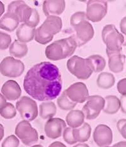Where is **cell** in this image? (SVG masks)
<instances>
[{
	"label": "cell",
	"instance_id": "cell-43",
	"mask_svg": "<svg viewBox=\"0 0 126 147\" xmlns=\"http://www.w3.org/2000/svg\"><path fill=\"white\" fill-rule=\"evenodd\" d=\"M73 147H89L88 145L86 144V143H79V144L76 145Z\"/></svg>",
	"mask_w": 126,
	"mask_h": 147
},
{
	"label": "cell",
	"instance_id": "cell-14",
	"mask_svg": "<svg viewBox=\"0 0 126 147\" xmlns=\"http://www.w3.org/2000/svg\"><path fill=\"white\" fill-rule=\"evenodd\" d=\"M93 140L99 147H104L112 144L113 141V133L107 125H98L93 134Z\"/></svg>",
	"mask_w": 126,
	"mask_h": 147
},
{
	"label": "cell",
	"instance_id": "cell-24",
	"mask_svg": "<svg viewBox=\"0 0 126 147\" xmlns=\"http://www.w3.org/2000/svg\"><path fill=\"white\" fill-rule=\"evenodd\" d=\"M57 111L56 106L53 102H44L39 106V115L42 119H51L54 117Z\"/></svg>",
	"mask_w": 126,
	"mask_h": 147
},
{
	"label": "cell",
	"instance_id": "cell-41",
	"mask_svg": "<svg viewBox=\"0 0 126 147\" xmlns=\"http://www.w3.org/2000/svg\"><path fill=\"white\" fill-rule=\"evenodd\" d=\"M6 103V99L1 93H0V108Z\"/></svg>",
	"mask_w": 126,
	"mask_h": 147
},
{
	"label": "cell",
	"instance_id": "cell-6",
	"mask_svg": "<svg viewBox=\"0 0 126 147\" xmlns=\"http://www.w3.org/2000/svg\"><path fill=\"white\" fill-rule=\"evenodd\" d=\"M66 66L69 72L81 80L88 79L93 72L87 58L83 59L78 55L71 57L68 61Z\"/></svg>",
	"mask_w": 126,
	"mask_h": 147
},
{
	"label": "cell",
	"instance_id": "cell-19",
	"mask_svg": "<svg viewBox=\"0 0 126 147\" xmlns=\"http://www.w3.org/2000/svg\"><path fill=\"white\" fill-rule=\"evenodd\" d=\"M35 28L28 26L25 23H22L16 30V35L18 40L22 43L31 42L34 38Z\"/></svg>",
	"mask_w": 126,
	"mask_h": 147
},
{
	"label": "cell",
	"instance_id": "cell-44",
	"mask_svg": "<svg viewBox=\"0 0 126 147\" xmlns=\"http://www.w3.org/2000/svg\"><path fill=\"white\" fill-rule=\"evenodd\" d=\"M31 147H44V146H42V145H36L32 146H31Z\"/></svg>",
	"mask_w": 126,
	"mask_h": 147
},
{
	"label": "cell",
	"instance_id": "cell-10",
	"mask_svg": "<svg viewBox=\"0 0 126 147\" xmlns=\"http://www.w3.org/2000/svg\"><path fill=\"white\" fill-rule=\"evenodd\" d=\"M108 9L107 3L105 1L90 0L87 2L86 17L88 21L99 22L107 15Z\"/></svg>",
	"mask_w": 126,
	"mask_h": 147
},
{
	"label": "cell",
	"instance_id": "cell-29",
	"mask_svg": "<svg viewBox=\"0 0 126 147\" xmlns=\"http://www.w3.org/2000/svg\"><path fill=\"white\" fill-rule=\"evenodd\" d=\"M0 115L5 119H12L16 115V111L13 104L6 102L0 108Z\"/></svg>",
	"mask_w": 126,
	"mask_h": 147
},
{
	"label": "cell",
	"instance_id": "cell-42",
	"mask_svg": "<svg viewBox=\"0 0 126 147\" xmlns=\"http://www.w3.org/2000/svg\"><path fill=\"white\" fill-rule=\"evenodd\" d=\"M5 12V5L3 4V2L0 1V17L3 15Z\"/></svg>",
	"mask_w": 126,
	"mask_h": 147
},
{
	"label": "cell",
	"instance_id": "cell-7",
	"mask_svg": "<svg viewBox=\"0 0 126 147\" xmlns=\"http://www.w3.org/2000/svg\"><path fill=\"white\" fill-rule=\"evenodd\" d=\"M16 108L22 119L32 121L38 116V106L34 100L30 97L24 96L16 102Z\"/></svg>",
	"mask_w": 126,
	"mask_h": 147
},
{
	"label": "cell",
	"instance_id": "cell-12",
	"mask_svg": "<svg viewBox=\"0 0 126 147\" xmlns=\"http://www.w3.org/2000/svg\"><path fill=\"white\" fill-rule=\"evenodd\" d=\"M76 32L75 38L78 47L86 44L93 38L95 34L94 28L87 20H83L72 26Z\"/></svg>",
	"mask_w": 126,
	"mask_h": 147
},
{
	"label": "cell",
	"instance_id": "cell-21",
	"mask_svg": "<svg viewBox=\"0 0 126 147\" xmlns=\"http://www.w3.org/2000/svg\"><path fill=\"white\" fill-rule=\"evenodd\" d=\"M84 113L80 110H71L66 117V121L68 125L72 128L80 127L84 123Z\"/></svg>",
	"mask_w": 126,
	"mask_h": 147
},
{
	"label": "cell",
	"instance_id": "cell-39",
	"mask_svg": "<svg viewBox=\"0 0 126 147\" xmlns=\"http://www.w3.org/2000/svg\"><path fill=\"white\" fill-rule=\"evenodd\" d=\"M5 135V129L4 126H3L1 123H0V142L1 141L3 137Z\"/></svg>",
	"mask_w": 126,
	"mask_h": 147
},
{
	"label": "cell",
	"instance_id": "cell-33",
	"mask_svg": "<svg viewBox=\"0 0 126 147\" xmlns=\"http://www.w3.org/2000/svg\"><path fill=\"white\" fill-rule=\"evenodd\" d=\"M87 20L86 17V13L83 11H78L75 13L73 15L71 16L70 19V23L72 26H74L77 23H79L83 20Z\"/></svg>",
	"mask_w": 126,
	"mask_h": 147
},
{
	"label": "cell",
	"instance_id": "cell-23",
	"mask_svg": "<svg viewBox=\"0 0 126 147\" xmlns=\"http://www.w3.org/2000/svg\"><path fill=\"white\" fill-rule=\"evenodd\" d=\"M105 106L103 109L104 113L108 115H114L117 113L121 108V102L116 96L109 95L105 98Z\"/></svg>",
	"mask_w": 126,
	"mask_h": 147
},
{
	"label": "cell",
	"instance_id": "cell-17",
	"mask_svg": "<svg viewBox=\"0 0 126 147\" xmlns=\"http://www.w3.org/2000/svg\"><path fill=\"white\" fill-rule=\"evenodd\" d=\"M66 8V2L64 0H46L43 3V11L45 15H60L64 12Z\"/></svg>",
	"mask_w": 126,
	"mask_h": 147
},
{
	"label": "cell",
	"instance_id": "cell-36",
	"mask_svg": "<svg viewBox=\"0 0 126 147\" xmlns=\"http://www.w3.org/2000/svg\"><path fill=\"white\" fill-rule=\"evenodd\" d=\"M121 102V108L122 109V111L124 113H125V96H122L120 99Z\"/></svg>",
	"mask_w": 126,
	"mask_h": 147
},
{
	"label": "cell",
	"instance_id": "cell-31",
	"mask_svg": "<svg viewBox=\"0 0 126 147\" xmlns=\"http://www.w3.org/2000/svg\"><path fill=\"white\" fill-rule=\"evenodd\" d=\"M63 139L69 145H73L77 143L72 135V128L67 127L63 131Z\"/></svg>",
	"mask_w": 126,
	"mask_h": 147
},
{
	"label": "cell",
	"instance_id": "cell-15",
	"mask_svg": "<svg viewBox=\"0 0 126 147\" xmlns=\"http://www.w3.org/2000/svg\"><path fill=\"white\" fill-rule=\"evenodd\" d=\"M66 128V124L64 120L59 118H52L49 119L45 123L44 131L46 136L49 138L56 139L62 135Z\"/></svg>",
	"mask_w": 126,
	"mask_h": 147
},
{
	"label": "cell",
	"instance_id": "cell-27",
	"mask_svg": "<svg viewBox=\"0 0 126 147\" xmlns=\"http://www.w3.org/2000/svg\"><path fill=\"white\" fill-rule=\"evenodd\" d=\"M87 59L93 72H100L104 71L105 68V59L100 55H91Z\"/></svg>",
	"mask_w": 126,
	"mask_h": 147
},
{
	"label": "cell",
	"instance_id": "cell-34",
	"mask_svg": "<svg viewBox=\"0 0 126 147\" xmlns=\"http://www.w3.org/2000/svg\"><path fill=\"white\" fill-rule=\"evenodd\" d=\"M125 124H126L125 119H121L120 120H119L117 123V128L119 132L121 133V135L123 136L125 139L126 138Z\"/></svg>",
	"mask_w": 126,
	"mask_h": 147
},
{
	"label": "cell",
	"instance_id": "cell-40",
	"mask_svg": "<svg viewBox=\"0 0 126 147\" xmlns=\"http://www.w3.org/2000/svg\"><path fill=\"white\" fill-rule=\"evenodd\" d=\"M112 147H126V142L125 141H121L118 142L112 146Z\"/></svg>",
	"mask_w": 126,
	"mask_h": 147
},
{
	"label": "cell",
	"instance_id": "cell-35",
	"mask_svg": "<svg viewBox=\"0 0 126 147\" xmlns=\"http://www.w3.org/2000/svg\"><path fill=\"white\" fill-rule=\"evenodd\" d=\"M126 79L124 78L119 81L117 83V88L119 93L123 96L126 95Z\"/></svg>",
	"mask_w": 126,
	"mask_h": 147
},
{
	"label": "cell",
	"instance_id": "cell-16",
	"mask_svg": "<svg viewBox=\"0 0 126 147\" xmlns=\"http://www.w3.org/2000/svg\"><path fill=\"white\" fill-rule=\"evenodd\" d=\"M3 96L8 101H15L21 96L22 89L17 82L8 80L4 83L1 88Z\"/></svg>",
	"mask_w": 126,
	"mask_h": 147
},
{
	"label": "cell",
	"instance_id": "cell-26",
	"mask_svg": "<svg viewBox=\"0 0 126 147\" xmlns=\"http://www.w3.org/2000/svg\"><path fill=\"white\" fill-rule=\"evenodd\" d=\"M28 51V47L24 43L19 42L17 40L13 42L9 47V52L10 54L15 57L22 58L27 54Z\"/></svg>",
	"mask_w": 126,
	"mask_h": 147
},
{
	"label": "cell",
	"instance_id": "cell-4",
	"mask_svg": "<svg viewBox=\"0 0 126 147\" xmlns=\"http://www.w3.org/2000/svg\"><path fill=\"white\" fill-rule=\"evenodd\" d=\"M8 12L15 14L22 22L28 26L35 28L40 22L38 11L35 8L30 7L24 1H15L9 3Z\"/></svg>",
	"mask_w": 126,
	"mask_h": 147
},
{
	"label": "cell",
	"instance_id": "cell-13",
	"mask_svg": "<svg viewBox=\"0 0 126 147\" xmlns=\"http://www.w3.org/2000/svg\"><path fill=\"white\" fill-rule=\"evenodd\" d=\"M64 92L71 101L76 103H83L89 96L87 86L83 82H76L66 89Z\"/></svg>",
	"mask_w": 126,
	"mask_h": 147
},
{
	"label": "cell",
	"instance_id": "cell-11",
	"mask_svg": "<svg viewBox=\"0 0 126 147\" xmlns=\"http://www.w3.org/2000/svg\"><path fill=\"white\" fill-rule=\"evenodd\" d=\"M87 103L82 108L85 118L87 119L91 120L97 118L100 114L105 106V99L103 97L98 95L88 96Z\"/></svg>",
	"mask_w": 126,
	"mask_h": 147
},
{
	"label": "cell",
	"instance_id": "cell-45",
	"mask_svg": "<svg viewBox=\"0 0 126 147\" xmlns=\"http://www.w3.org/2000/svg\"><path fill=\"white\" fill-rule=\"evenodd\" d=\"M104 147H112V146H105Z\"/></svg>",
	"mask_w": 126,
	"mask_h": 147
},
{
	"label": "cell",
	"instance_id": "cell-30",
	"mask_svg": "<svg viewBox=\"0 0 126 147\" xmlns=\"http://www.w3.org/2000/svg\"><path fill=\"white\" fill-rule=\"evenodd\" d=\"M12 42V38L8 33L0 32V50L7 49Z\"/></svg>",
	"mask_w": 126,
	"mask_h": 147
},
{
	"label": "cell",
	"instance_id": "cell-22",
	"mask_svg": "<svg viewBox=\"0 0 126 147\" xmlns=\"http://www.w3.org/2000/svg\"><path fill=\"white\" fill-rule=\"evenodd\" d=\"M91 128L88 123H84L80 127L72 128V135L77 142H86L91 135Z\"/></svg>",
	"mask_w": 126,
	"mask_h": 147
},
{
	"label": "cell",
	"instance_id": "cell-38",
	"mask_svg": "<svg viewBox=\"0 0 126 147\" xmlns=\"http://www.w3.org/2000/svg\"><path fill=\"white\" fill-rule=\"evenodd\" d=\"M125 19H126L125 17H124L123 19H122L120 24L121 32L123 33L124 35H125Z\"/></svg>",
	"mask_w": 126,
	"mask_h": 147
},
{
	"label": "cell",
	"instance_id": "cell-8",
	"mask_svg": "<svg viewBox=\"0 0 126 147\" xmlns=\"http://www.w3.org/2000/svg\"><path fill=\"white\" fill-rule=\"evenodd\" d=\"M24 71V63L13 57H6L0 63V72L3 76L8 78H18Z\"/></svg>",
	"mask_w": 126,
	"mask_h": 147
},
{
	"label": "cell",
	"instance_id": "cell-1",
	"mask_svg": "<svg viewBox=\"0 0 126 147\" xmlns=\"http://www.w3.org/2000/svg\"><path fill=\"white\" fill-rule=\"evenodd\" d=\"M62 80L59 69L49 62L32 67L26 74L24 88L27 94L39 101L55 99L60 94Z\"/></svg>",
	"mask_w": 126,
	"mask_h": 147
},
{
	"label": "cell",
	"instance_id": "cell-9",
	"mask_svg": "<svg viewBox=\"0 0 126 147\" xmlns=\"http://www.w3.org/2000/svg\"><path fill=\"white\" fill-rule=\"evenodd\" d=\"M15 135L26 146L34 144L39 140L37 131L33 128L30 123L25 120H23L16 125Z\"/></svg>",
	"mask_w": 126,
	"mask_h": 147
},
{
	"label": "cell",
	"instance_id": "cell-37",
	"mask_svg": "<svg viewBox=\"0 0 126 147\" xmlns=\"http://www.w3.org/2000/svg\"><path fill=\"white\" fill-rule=\"evenodd\" d=\"M49 147H67L61 142H54L49 146Z\"/></svg>",
	"mask_w": 126,
	"mask_h": 147
},
{
	"label": "cell",
	"instance_id": "cell-2",
	"mask_svg": "<svg viewBox=\"0 0 126 147\" xmlns=\"http://www.w3.org/2000/svg\"><path fill=\"white\" fill-rule=\"evenodd\" d=\"M77 47L75 36H71L58 40L48 45L45 49V54L48 59L57 61L72 56Z\"/></svg>",
	"mask_w": 126,
	"mask_h": 147
},
{
	"label": "cell",
	"instance_id": "cell-3",
	"mask_svg": "<svg viewBox=\"0 0 126 147\" xmlns=\"http://www.w3.org/2000/svg\"><path fill=\"white\" fill-rule=\"evenodd\" d=\"M62 26L61 18L58 16H49L44 22L35 30V41L42 45L51 42L55 35L61 32Z\"/></svg>",
	"mask_w": 126,
	"mask_h": 147
},
{
	"label": "cell",
	"instance_id": "cell-5",
	"mask_svg": "<svg viewBox=\"0 0 126 147\" xmlns=\"http://www.w3.org/2000/svg\"><path fill=\"white\" fill-rule=\"evenodd\" d=\"M102 37L103 42L107 46L106 53L108 56L122 52V45L125 41L124 37L123 35L119 32L115 25H105L102 30Z\"/></svg>",
	"mask_w": 126,
	"mask_h": 147
},
{
	"label": "cell",
	"instance_id": "cell-18",
	"mask_svg": "<svg viewBox=\"0 0 126 147\" xmlns=\"http://www.w3.org/2000/svg\"><path fill=\"white\" fill-rule=\"evenodd\" d=\"M19 19L15 14L7 12L0 19V29L12 32L18 28Z\"/></svg>",
	"mask_w": 126,
	"mask_h": 147
},
{
	"label": "cell",
	"instance_id": "cell-28",
	"mask_svg": "<svg viewBox=\"0 0 126 147\" xmlns=\"http://www.w3.org/2000/svg\"><path fill=\"white\" fill-rule=\"evenodd\" d=\"M57 103L59 108L64 110V111H68L71 110L75 108L77 103L71 101L68 96L66 95L64 91L62 93V94L59 97L57 100Z\"/></svg>",
	"mask_w": 126,
	"mask_h": 147
},
{
	"label": "cell",
	"instance_id": "cell-32",
	"mask_svg": "<svg viewBox=\"0 0 126 147\" xmlns=\"http://www.w3.org/2000/svg\"><path fill=\"white\" fill-rule=\"evenodd\" d=\"M20 141L18 138L15 135H10L3 141L2 147H18Z\"/></svg>",
	"mask_w": 126,
	"mask_h": 147
},
{
	"label": "cell",
	"instance_id": "cell-20",
	"mask_svg": "<svg viewBox=\"0 0 126 147\" xmlns=\"http://www.w3.org/2000/svg\"><path fill=\"white\" fill-rule=\"evenodd\" d=\"M108 67L114 73L121 72L124 69L125 56L121 53H114L108 55Z\"/></svg>",
	"mask_w": 126,
	"mask_h": 147
},
{
	"label": "cell",
	"instance_id": "cell-25",
	"mask_svg": "<svg viewBox=\"0 0 126 147\" xmlns=\"http://www.w3.org/2000/svg\"><path fill=\"white\" fill-rule=\"evenodd\" d=\"M115 79L114 75L108 72H102L98 76L97 84L99 88L104 89L111 88L115 84Z\"/></svg>",
	"mask_w": 126,
	"mask_h": 147
}]
</instances>
